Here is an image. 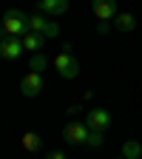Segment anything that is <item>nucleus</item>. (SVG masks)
Instances as JSON below:
<instances>
[{
	"mask_svg": "<svg viewBox=\"0 0 142 159\" xmlns=\"http://www.w3.org/2000/svg\"><path fill=\"white\" fill-rule=\"evenodd\" d=\"M51 63H54L57 74L63 77V80H77V77H80V60H77V54H74V46H71V43H66V46H63V51H57Z\"/></svg>",
	"mask_w": 142,
	"mask_h": 159,
	"instance_id": "nucleus-1",
	"label": "nucleus"
},
{
	"mask_svg": "<svg viewBox=\"0 0 142 159\" xmlns=\"http://www.w3.org/2000/svg\"><path fill=\"white\" fill-rule=\"evenodd\" d=\"M0 26L6 29L9 37H23V34L29 31V14H26L23 9H6Z\"/></svg>",
	"mask_w": 142,
	"mask_h": 159,
	"instance_id": "nucleus-2",
	"label": "nucleus"
},
{
	"mask_svg": "<svg viewBox=\"0 0 142 159\" xmlns=\"http://www.w3.org/2000/svg\"><path fill=\"white\" fill-rule=\"evenodd\" d=\"M43 88H46V80H43V74H37V71H29L23 80H20V94H23L26 99L37 97Z\"/></svg>",
	"mask_w": 142,
	"mask_h": 159,
	"instance_id": "nucleus-3",
	"label": "nucleus"
},
{
	"mask_svg": "<svg viewBox=\"0 0 142 159\" xmlns=\"http://www.w3.org/2000/svg\"><path fill=\"white\" fill-rule=\"evenodd\" d=\"M83 122H85L88 128H94V131H108V128H111V122H114V116H111V111H108V108H94V111H88V114H85Z\"/></svg>",
	"mask_w": 142,
	"mask_h": 159,
	"instance_id": "nucleus-4",
	"label": "nucleus"
},
{
	"mask_svg": "<svg viewBox=\"0 0 142 159\" xmlns=\"http://www.w3.org/2000/svg\"><path fill=\"white\" fill-rule=\"evenodd\" d=\"M91 11H94L97 20L111 23V20L119 14V3H117V0H91Z\"/></svg>",
	"mask_w": 142,
	"mask_h": 159,
	"instance_id": "nucleus-5",
	"label": "nucleus"
},
{
	"mask_svg": "<svg viewBox=\"0 0 142 159\" xmlns=\"http://www.w3.org/2000/svg\"><path fill=\"white\" fill-rule=\"evenodd\" d=\"M63 139L68 145H85L88 142V125L85 122H68L63 128Z\"/></svg>",
	"mask_w": 142,
	"mask_h": 159,
	"instance_id": "nucleus-6",
	"label": "nucleus"
},
{
	"mask_svg": "<svg viewBox=\"0 0 142 159\" xmlns=\"http://www.w3.org/2000/svg\"><path fill=\"white\" fill-rule=\"evenodd\" d=\"M23 40L20 37H6V40H0V57L9 60V63H14V60H20V54H23Z\"/></svg>",
	"mask_w": 142,
	"mask_h": 159,
	"instance_id": "nucleus-7",
	"label": "nucleus"
},
{
	"mask_svg": "<svg viewBox=\"0 0 142 159\" xmlns=\"http://www.w3.org/2000/svg\"><path fill=\"white\" fill-rule=\"evenodd\" d=\"M37 11L46 14V17H60L68 11V0H37Z\"/></svg>",
	"mask_w": 142,
	"mask_h": 159,
	"instance_id": "nucleus-8",
	"label": "nucleus"
},
{
	"mask_svg": "<svg viewBox=\"0 0 142 159\" xmlns=\"http://www.w3.org/2000/svg\"><path fill=\"white\" fill-rule=\"evenodd\" d=\"M114 29H117V31H125V34H131V31L136 29V17H134L131 11H119V14L114 17Z\"/></svg>",
	"mask_w": 142,
	"mask_h": 159,
	"instance_id": "nucleus-9",
	"label": "nucleus"
},
{
	"mask_svg": "<svg viewBox=\"0 0 142 159\" xmlns=\"http://www.w3.org/2000/svg\"><path fill=\"white\" fill-rule=\"evenodd\" d=\"M20 40H23V48H26V51H31V54L43 51V46H46V37H43V34H34V31H26Z\"/></svg>",
	"mask_w": 142,
	"mask_h": 159,
	"instance_id": "nucleus-10",
	"label": "nucleus"
},
{
	"mask_svg": "<svg viewBox=\"0 0 142 159\" xmlns=\"http://www.w3.org/2000/svg\"><path fill=\"white\" fill-rule=\"evenodd\" d=\"M48 23H51V17H46V14H40V11L29 14V31H34V34H46Z\"/></svg>",
	"mask_w": 142,
	"mask_h": 159,
	"instance_id": "nucleus-11",
	"label": "nucleus"
},
{
	"mask_svg": "<svg viewBox=\"0 0 142 159\" xmlns=\"http://www.w3.org/2000/svg\"><path fill=\"white\" fill-rule=\"evenodd\" d=\"M20 145H23V151H26V153H37L40 148H43V136L34 134V131H29V134H23Z\"/></svg>",
	"mask_w": 142,
	"mask_h": 159,
	"instance_id": "nucleus-12",
	"label": "nucleus"
},
{
	"mask_svg": "<svg viewBox=\"0 0 142 159\" xmlns=\"http://www.w3.org/2000/svg\"><path fill=\"white\" fill-rule=\"evenodd\" d=\"M142 156V145L136 139H125L122 142V159H139Z\"/></svg>",
	"mask_w": 142,
	"mask_h": 159,
	"instance_id": "nucleus-13",
	"label": "nucleus"
},
{
	"mask_svg": "<svg viewBox=\"0 0 142 159\" xmlns=\"http://www.w3.org/2000/svg\"><path fill=\"white\" fill-rule=\"evenodd\" d=\"M46 66H48V57H46L43 51H37V54H31V60H29V68H31V71H37V74H43V71H46Z\"/></svg>",
	"mask_w": 142,
	"mask_h": 159,
	"instance_id": "nucleus-14",
	"label": "nucleus"
},
{
	"mask_svg": "<svg viewBox=\"0 0 142 159\" xmlns=\"http://www.w3.org/2000/svg\"><path fill=\"white\" fill-rule=\"evenodd\" d=\"M103 142H105V131H94V128H88V148H103Z\"/></svg>",
	"mask_w": 142,
	"mask_h": 159,
	"instance_id": "nucleus-15",
	"label": "nucleus"
},
{
	"mask_svg": "<svg viewBox=\"0 0 142 159\" xmlns=\"http://www.w3.org/2000/svg\"><path fill=\"white\" fill-rule=\"evenodd\" d=\"M111 31V23H103V20H99L97 23V34H108Z\"/></svg>",
	"mask_w": 142,
	"mask_h": 159,
	"instance_id": "nucleus-16",
	"label": "nucleus"
},
{
	"mask_svg": "<svg viewBox=\"0 0 142 159\" xmlns=\"http://www.w3.org/2000/svg\"><path fill=\"white\" fill-rule=\"evenodd\" d=\"M48 159H66V153L63 151H54V153H48Z\"/></svg>",
	"mask_w": 142,
	"mask_h": 159,
	"instance_id": "nucleus-17",
	"label": "nucleus"
},
{
	"mask_svg": "<svg viewBox=\"0 0 142 159\" xmlns=\"http://www.w3.org/2000/svg\"><path fill=\"white\" fill-rule=\"evenodd\" d=\"M139 159H142V156H139Z\"/></svg>",
	"mask_w": 142,
	"mask_h": 159,
	"instance_id": "nucleus-18",
	"label": "nucleus"
}]
</instances>
